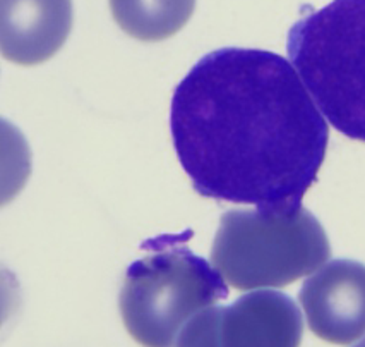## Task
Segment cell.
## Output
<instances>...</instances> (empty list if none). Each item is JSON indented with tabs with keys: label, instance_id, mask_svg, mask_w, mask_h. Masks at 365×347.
<instances>
[{
	"label": "cell",
	"instance_id": "6da1fadb",
	"mask_svg": "<svg viewBox=\"0 0 365 347\" xmlns=\"http://www.w3.org/2000/svg\"><path fill=\"white\" fill-rule=\"evenodd\" d=\"M299 78L278 54L222 49L178 83L170 129L201 196L269 211L302 206L329 133Z\"/></svg>",
	"mask_w": 365,
	"mask_h": 347
},
{
	"label": "cell",
	"instance_id": "7a4b0ae2",
	"mask_svg": "<svg viewBox=\"0 0 365 347\" xmlns=\"http://www.w3.org/2000/svg\"><path fill=\"white\" fill-rule=\"evenodd\" d=\"M190 232L148 241L127 268L118 298L127 332L144 347H175L197 313L228 296L225 278L185 244Z\"/></svg>",
	"mask_w": 365,
	"mask_h": 347
},
{
	"label": "cell",
	"instance_id": "3957f363",
	"mask_svg": "<svg viewBox=\"0 0 365 347\" xmlns=\"http://www.w3.org/2000/svg\"><path fill=\"white\" fill-rule=\"evenodd\" d=\"M287 50L331 126L365 141V0H333L305 16Z\"/></svg>",
	"mask_w": 365,
	"mask_h": 347
},
{
	"label": "cell",
	"instance_id": "277c9868",
	"mask_svg": "<svg viewBox=\"0 0 365 347\" xmlns=\"http://www.w3.org/2000/svg\"><path fill=\"white\" fill-rule=\"evenodd\" d=\"M329 256L324 228L304 206L227 211L211 248L215 268L239 291L288 286Z\"/></svg>",
	"mask_w": 365,
	"mask_h": 347
},
{
	"label": "cell",
	"instance_id": "5b68a950",
	"mask_svg": "<svg viewBox=\"0 0 365 347\" xmlns=\"http://www.w3.org/2000/svg\"><path fill=\"white\" fill-rule=\"evenodd\" d=\"M302 315L277 291L242 296L230 306L206 308L182 328L175 347H299Z\"/></svg>",
	"mask_w": 365,
	"mask_h": 347
},
{
	"label": "cell",
	"instance_id": "8992f818",
	"mask_svg": "<svg viewBox=\"0 0 365 347\" xmlns=\"http://www.w3.org/2000/svg\"><path fill=\"white\" fill-rule=\"evenodd\" d=\"M309 327L322 341L346 346L365 333V265L329 261L300 289Z\"/></svg>",
	"mask_w": 365,
	"mask_h": 347
},
{
	"label": "cell",
	"instance_id": "52a82bcc",
	"mask_svg": "<svg viewBox=\"0 0 365 347\" xmlns=\"http://www.w3.org/2000/svg\"><path fill=\"white\" fill-rule=\"evenodd\" d=\"M72 0H0V54L19 66L52 59L72 29Z\"/></svg>",
	"mask_w": 365,
	"mask_h": 347
},
{
	"label": "cell",
	"instance_id": "ba28073f",
	"mask_svg": "<svg viewBox=\"0 0 365 347\" xmlns=\"http://www.w3.org/2000/svg\"><path fill=\"white\" fill-rule=\"evenodd\" d=\"M113 19L129 36L161 41L187 24L196 0H110Z\"/></svg>",
	"mask_w": 365,
	"mask_h": 347
},
{
	"label": "cell",
	"instance_id": "9c48e42d",
	"mask_svg": "<svg viewBox=\"0 0 365 347\" xmlns=\"http://www.w3.org/2000/svg\"><path fill=\"white\" fill-rule=\"evenodd\" d=\"M31 176V150L24 134L0 117V208L14 200Z\"/></svg>",
	"mask_w": 365,
	"mask_h": 347
},
{
	"label": "cell",
	"instance_id": "30bf717a",
	"mask_svg": "<svg viewBox=\"0 0 365 347\" xmlns=\"http://www.w3.org/2000/svg\"><path fill=\"white\" fill-rule=\"evenodd\" d=\"M19 306L21 287L18 277L0 263V328L19 311Z\"/></svg>",
	"mask_w": 365,
	"mask_h": 347
},
{
	"label": "cell",
	"instance_id": "8fae6325",
	"mask_svg": "<svg viewBox=\"0 0 365 347\" xmlns=\"http://www.w3.org/2000/svg\"><path fill=\"white\" fill-rule=\"evenodd\" d=\"M355 347H365V338H364V341H362V342H359V344H356Z\"/></svg>",
	"mask_w": 365,
	"mask_h": 347
}]
</instances>
